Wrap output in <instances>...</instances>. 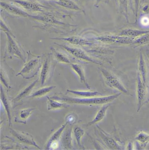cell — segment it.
<instances>
[{
    "label": "cell",
    "instance_id": "cell-6",
    "mask_svg": "<svg viewBox=\"0 0 149 150\" xmlns=\"http://www.w3.org/2000/svg\"><path fill=\"white\" fill-rule=\"evenodd\" d=\"M52 53H49L42 65L40 70V85L43 86L51 81L56 65V60L53 57Z\"/></svg>",
    "mask_w": 149,
    "mask_h": 150
},
{
    "label": "cell",
    "instance_id": "cell-20",
    "mask_svg": "<svg viewBox=\"0 0 149 150\" xmlns=\"http://www.w3.org/2000/svg\"><path fill=\"white\" fill-rule=\"evenodd\" d=\"M70 65L72 70L78 76L81 82L83 83L88 89H90V87L86 79L85 71L83 67L81 65L76 63H71Z\"/></svg>",
    "mask_w": 149,
    "mask_h": 150
},
{
    "label": "cell",
    "instance_id": "cell-30",
    "mask_svg": "<svg viewBox=\"0 0 149 150\" xmlns=\"http://www.w3.org/2000/svg\"><path fill=\"white\" fill-rule=\"evenodd\" d=\"M1 30L3 31V32H8V33H9L11 34L14 35H13V34L11 33V31L10 30L9 28L7 26L6 23H4V21L3 20L1 17Z\"/></svg>",
    "mask_w": 149,
    "mask_h": 150
},
{
    "label": "cell",
    "instance_id": "cell-19",
    "mask_svg": "<svg viewBox=\"0 0 149 150\" xmlns=\"http://www.w3.org/2000/svg\"><path fill=\"white\" fill-rule=\"evenodd\" d=\"M110 105V103L107 104L102 105L101 109L97 112L96 115H95L93 120L89 122L86 124H85L84 125L86 127H90V126L96 124V123H98V122H100L102 120L104 119L106 115L107 110H108Z\"/></svg>",
    "mask_w": 149,
    "mask_h": 150
},
{
    "label": "cell",
    "instance_id": "cell-4",
    "mask_svg": "<svg viewBox=\"0 0 149 150\" xmlns=\"http://www.w3.org/2000/svg\"><path fill=\"white\" fill-rule=\"evenodd\" d=\"M95 131V135L99 137L96 140L106 149H125L124 143L121 142L119 137L107 133L98 125H96Z\"/></svg>",
    "mask_w": 149,
    "mask_h": 150
},
{
    "label": "cell",
    "instance_id": "cell-29",
    "mask_svg": "<svg viewBox=\"0 0 149 150\" xmlns=\"http://www.w3.org/2000/svg\"><path fill=\"white\" fill-rule=\"evenodd\" d=\"M78 118V116L75 113L71 112L66 116V122L67 123V125L73 126L77 123Z\"/></svg>",
    "mask_w": 149,
    "mask_h": 150
},
{
    "label": "cell",
    "instance_id": "cell-27",
    "mask_svg": "<svg viewBox=\"0 0 149 150\" xmlns=\"http://www.w3.org/2000/svg\"><path fill=\"white\" fill-rule=\"evenodd\" d=\"M56 88V86H54L42 88L40 89H39V90L36 91L35 92H33L32 94L30 95L29 97L31 98L41 97L45 96V95L50 92L53 89H54Z\"/></svg>",
    "mask_w": 149,
    "mask_h": 150
},
{
    "label": "cell",
    "instance_id": "cell-26",
    "mask_svg": "<svg viewBox=\"0 0 149 150\" xmlns=\"http://www.w3.org/2000/svg\"><path fill=\"white\" fill-rule=\"evenodd\" d=\"M73 135L77 141L78 146L81 149H85L84 146L81 144V139L85 134V130L80 127H76L73 129Z\"/></svg>",
    "mask_w": 149,
    "mask_h": 150
},
{
    "label": "cell",
    "instance_id": "cell-13",
    "mask_svg": "<svg viewBox=\"0 0 149 150\" xmlns=\"http://www.w3.org/2000/svg\"><path fill=\"white\" fill-rule=\"evenodd\" d=\"M52 40H59L64 41L66 42H68L70 44L76 47H86L90 45L91 43L87 39L82 37V36H67V37H62V38H50Z\"/></svg>",
    "mask_w": 149,
    "mask_h": 150
},
{
    "label": "cell",
    "instance_id": "cell-14",
    "mask_svg": "<svg viewBox=\"0 0 149 150\" xmlns=\"http://www.w3.org/2000/svg\"><path fill=\"white\" fill-rule=\"evenodd\" d=\"M61 137V143L65 149H73V138L72 137L73 126H69Z\"/></svg>",
    "mask_w": 149,
    "mask_h": 150
},
{
    "label": "cell",
    "instance_id": "cell-12",
    "mask_svg": "<svg viewBox=\"0 0 149 150\" xmlns=\"http://www.w3.org/2000/svg\"><path fill=\"white\" fill-rule=\"evenodd\" d=\"M1 6L2 8L12 16L23 18H30L31 16V15L13 4L5 1H1Z\"/></svg>",
    "mask_w": 149,
    "mask_h": 150
},
{
    "label": "cell",
    "instance_id": "cell-28",
    "mask_svg": "<svg viewBox=\"0 0 149 150\" xmlns=\"http://www.w3.org/2000/svg\"><path fill=\"white\" fill-rule=\"evenodd\" d=\"M1 83L3 84L7 89H10L11 88V86L10 85L9 79L7 73L2 67L1 68Z\"/></svg>",
    "mask_w": 149,
    "mask_h": 150
},
{
    "label": "cell",
    "instance_id": "cell-17",
    "mask_svg": "<svg viewBox=\"0 0 149 150\" xmlns=\"http://www.w3.org/2000/svg\"><path fill=\"white\" fill-rule=\"evenodd\" d=\"M1 99L2 103L4 106L5 111L7 113L9 127H10L12 125L11 110V105L10 101L8 98V96H7V94L4 91V89L3 88L1 85Z\"/></svg>",
    "mask_w": 149,
    "mask_h": 150
},
{
    "label": "cell",
    "instance_id": "cell-8",
    "mask_svg": "<svg viewBox=\"0 0 149 150\" xmlns=\"http://www.w3.org/2000/svg\"><path fill=\"white\" fill-rule=\"evenodd\" d=\"M136 96L138 102L137 112H139L143 106L149 102V90L147 83L143 82L139 74L137 80Z\"/></svg>",
    "mask_w": 149,
    "mask_h": 150
},
{
    "label": "cell",
    "instance_id": "cell-31",
    "mask_svg": "<svg viewBox=\"0 0 149 150\" xmlns=\"http://www.w3.org/2000/svg\"><path fill=\"white\" fill-rule=\"evenodd\" d=\"M134 147H135V145L133 143L131 142H130L128 144L127 146V149H126L127 150H133L135 149L134 148H133Z\"/></svg>",
    "mask_w": 149,
    "mask_h": 150
},
{
    "label": "cell",
    "instance_id": "cell-7",
    "mask_svg": "<svg viewBox=\"0 0 149 150\" xmlns=\"http://www.w3.org/2000/svg\"><path fill=\"white\" fill-rule=\"evenodd\" d=\"M54 44L59 46L61 48L64 50L69 54L71 56L81 62L85 63H92V64H101L96 60L92 59L85 50H84L82 47L76 46H69L64 44H59L56 42H54Z\"/></svg>",
    "mask_w": 149,
    "mask_h": 150
},
{
    "label": "cell",
    "instance_id": "cell-18",
    "mask_svg": "<svg viewBox=\"0 0 149 150\" xmlns=\"http://www.w3.org/2000/svg\"><path fill=\"white\" fill-rule=\"evenodd\" d=\"M136 146L137 149H143L149 143V134L144 131H141L135 137Z\"/></svg>",
    "mask_w": 149,
    "mask_h": 150
},
{
    "label": "cell",
    "instance_id": "cell-9",
    "mask_svg": "<svg viewBox=\"0 0 149 150\" xmlns=\"http://www.w3.org/2000/svg\"><path fill=\"white\" fill-rule=\"evenodd\" d=\"M10 131L14 137V140L20 144H27L30 146H33L41 150V149L34 141L33 137L29 133L23 131H17L16 129L10 128Z\"/></svg>",
    "mask_w": 149,
    "mask_h": 150
},
{
    "label": "cell",
    "instance_id": "cell-1",
    "mask_svg": "<svg viewBox=\"0 0 149 150\" xmlns=\"http://www.w3.org/2000/svg\"><path fill=\"white\" fill-rule=\"evenodd\" d=\"M121 93H117L110 96H105L92 97L76 98L66 95L59 94L51 97L52 99L57 100L59 102L73 104L84 105H104L110 103L118 98Z\"/></svg>",
    "mask_w": 149,
    "mask_h": 150
},
{
    "label": "cell",
    "instance_id": "cell-21",
    "mask_svg": "<svg viewBox=\"0 0 149 150\" xmlns=\"http://www.w3.org/2000/svg\"><path fill=\"white\" fill-rule=\"evenodd\" d=\"M56 3L57 5L68 9L84 12L83 10L72 0H56Z\"/></svg>",
    "mask_w": 149,
    "mask_h": 150
},
{
    "label": "cell",
    "instance_id": "cell-15",
    "mask_svg": "<svg viewBox=\"0 0 149 150\" xmlns=\"http://www.w3.org/2000/svg\"><path fill=\"white\" fill-rule=\"evenodd\" d=\"M39 80V79H37L34 81H33L27 87L22 90L16 97L12 99V101H11L12 103H14V104L17 105L18 103H20L21 101L22 102L23 99L27 97L28 96H30L32 91L33 89L34 88L36 84L38 83Z\"/></svg>",
    "mask_w": 149,
    "mask_h": 150
},
{
    "label": "cell",
    "instance_id": "cell-5",
    "mask_svg": "<svg viewBox=\"0 0 149 150\" xmlns=\"http://www.w3.org/2000/svg\"><path fill=\"white\" fill-rule=\"evenodd\" d=\"M7 39V47L4 57L11 59L13 57L21 59L25 62L26 61L24 52L22 47L15 40V35L11 34L8 32H4Z\"/></svg>",
    "mask_w": 149,
    "mask_h": 150
},
{
    "label": "cell",
    "instance_id": "cell-2",
    "mask_svg": "<svg viewBox=\"0 0 149 150\" xmlns=\"http://www.w3.org/2000/svg\"><path fill=\"white\" fill-rule=\"evenodd\" d=\"M30 18L35 20L40 23V28L44 30L56 33H64L62 29L65 27H74L73 25L61 22L53 14L48 12H43L37 15H31Z\"/></svg>",
    "mask_w": 149,
    "mask_h": 150
},
{
    "label": "cell",
    "instance_id": "cell-23",
    "mask_svg": "<svg viewBox=\"0 0 149 150\" xmlns=\"http://www.w3.org/2000/svg\"><path fill=\"white\" fill-rule=\"evenodd\" d=\"M50 49L52 51L53 56L56 62L65 64H71L72 63L67 55L61 53L53 47L50 48Z\"/></svg>",
    "mask_w": 149,
    "mask_h": 150
},
{
    "label": "cell",
    "instance_id": "cell-10",
    "mask_svg": "<svg viewBox=\"0 0 149 150\" xmlns=\"http://www.w3.org/2000/svg\"><path fill=\"white\" fill-rule=\"evenodd\" d=\"M102 72L104 77L105 84L108 87L113 89H117L121 93L126 95L129 94L128 90L117 77L112 75L105 70H102Z\"/></svg>",
    "mask_w": 149,
    "mask_h": 150
},
{
    "label": "cell",
    "instance_id": "cell-22",
    "mask_svg": "<svg viewBox=\"0 0 149 150\" xmlns=\"http://www.w3.org/2000/svg\"><path fill=\"white\" fill-rule=\"evenodd\" d=\"M47 108L48 110H57V109H68L70 108V105L67 104L66 103H63V102H58L57 100L52 99L51 97L47 96Z\"/></svg>",
    "mask_w": 149,
    "mask_h": 150
},
{
    "label": "cell",
    "instance_id": "cell-16",
    "mask_svg": "<svg viewBox=\"0 0 149 150\" xmlns=\"http://www.w3.org/2000/svg\"><path fill=\"white\" fill-rule=\"evenodd\" d=\"M35 108H27L17 111L15 117V122L17 123L26 124L27 120L32 114Z\"/></svg>",
    "mask_w": 149,
    "mask_h": 150
},
{
    "label": "cell",
    "instance_id": "cell-3",
    "mask_svg": "<svg viewBox=\"0 0 149 150\" xmlns=\"http://www.w3.org/2000/svg\"><path fill=\"white\" fill-rule=\"evenodd\" d=\"M27 54L28 59L16 76H21L25 79H30L36 76L40 71L42 67V60L40 56L35 55L30 51L27 52Z\"/></svg>",
    "mask_w": 149,
    "mask_h": 150
},
{
    "label": "cell",
    "instance_id": "cell-11",
    "mask_svg": "<svg viewBox=\"0 0 149 150\" xmlns=\"http://www.w3.org/2000/svg\"><path fill=\"white\" fill-rule=\"evenodd\" d=\"M13 2L20 5L24 9L32 12H46V7L36 0H11Z\"/></svg>",
    "mask_w": 149,
    "mask_h": 150
},
{
    "label": "cell",
    "instance_id": "cell-25",
    "mask_svg": "<svg viewBox=\"0 0 149 150\" xmlns=\"http://www.w3.org/2000/svg\"><path fill=\"white\" fill-rule=\"evenodd\" d=\"M67 91L73 95L82 97L83 98L92 97L97 96L102 94L97 91H75L67 89Z\"/></svg>",
    "mask_w": 149,
    "mask_h": 150
},
{
    "label": "cell",
    "instance_id": "cell-32",
    "mask_svg": "<svg viewBox=\"0 0 149 150\" xmlns=\"http://www.w3.org/2000/svg\"></svg>",
    "mask_w": 149,
    "mask_h": 150
},
{
    "label": "cell",
    "instance_id": "cell-24",
    "mask_svg": "<svg viewBox=\"0 0 149 150\" xmlns=\"http://www.w3.org/2000/svg\"><path fill=\"white\" fill-rule=\"evenodd\" d=\"M66 126H67V124L65 122L52 134L46 143L45 149L48 150L49 145L52 143L54 142H59V139H60V137L61 136V135L63 134V132L65 130V129L66 127Z\"/></svg>",
    "mask_w": 149,
    "mask_h": 150
}]
</instances>
